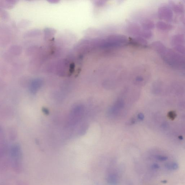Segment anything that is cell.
I'll use <instances>...</instances> for the list:
<instances>
[{
  "mask_svg": "<svg viewBox=\"0 0 185 185\" xmlns=\"http://www.w3.org/2000/svg\"><path fill=\"white\" fill-rule=\"evenodd\" d=\"M11 156L12 162L15 166H19L21 161V154L18 147H14L11 151Z\"/></svg>",
  "mask_w": 185,
  "mask_h": 185,
  "instance_id": "cell-1",
  "label": "cell"
}]
</instances>
